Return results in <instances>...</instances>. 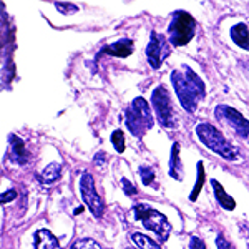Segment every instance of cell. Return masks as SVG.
Returning a JSON list of instances; mask_svg holds the SVG:
<instances>
[{"instance_id": "obj_26", "label": "cell", "mask_w": 249, "mask_h": 249, "mask_svg": "<svg viewBox=\"0 0 249 249\" xmlns=\"http://www.w3.org/2000/svg\"><path fill=\"white\" fill-rule=\"evenodd\" d=\"M190 249H208V248L199 238H191L190 239Z\"/></svg>"}, {"instance_id": "obj_21", "label": "cell", "mask_w": 249, "mask_h": 249, "mask_svg": "<svg viewBox=\"0 0 249 249\" xmlns=\"http://www.w3.org/2000/svg\"><path fill=\"white\" fill-rule=\"evenodd\" d=\"M140 176H142V181L143 184H151V181L155 179V171H153V168H150V166H140Z\"/></svg>"}, {"instance_id": "obj_1", "label": "cell", "mask_w": 249, "mask_h": 249, "mask_svg": "<svg viewBox=\"0 0 249 249\" xmlns=\"http://www.w3.org/2000/svg\"><path fill=\"white\" fill-rule=\"evenodd\" d=\"M171 82L183 108L188 113H193L198 107V102L203 100L204 95H206L204 82L188 65H183L181 70L173 71Z\"/></svg>"}, {"instance_id": "obj_25", "label": "cell", "mask_w": 249, "mask_h": 249, "mask_svg": "<svg viewBox=\"0 0 249 249\" xmlns=\"http://www.w3.org/2000/svg\"><path fill=\"white\" fill-rule=\"evenodd\" d=\"M122 184H123V190H124V193H126V195H131V196L136 195V188L130 181H128L126 178L122 179Z\"/></svg>"}, {"instance_id": "obj_10", "label": "cell", "mask_w": 249, "mask_h": 249, "mask_svg": "<svg viewBox=\"0 0 249 249\" xmlns=\"http://www.w3.org/2000/svg\"><path fill=\"white\" fill-rule=\"evenodd\" d=\"M9 144H10V158L14 160L15 163H18V164L29 163L30 153L27 151L23 140H20L18 136H15V135H10L9 136Z\"/></svg>"}, {"instance_id": "obj_27", "label": "cell", "mask_w": 249, "mask_h": 249, "mask_svg": "<svg viewBox=\"0 0 249 249\" xmlns=\"http://www.w3.org/2000/svg\"><path fill=\"white\" fill-rule=\"evenodd\" d=\"M126 249H131V248H126Z\"/></svg>"}, {"instance_id": "obj_15", "label": "cell", "mask_w": 249, "mask_h": 249, "mask_svg": "<svg viewBox=\"0 0 249 249\" xmlns=\"http://www.w3.org/2000/svg\"><path fill=\"white\" fill-rule=\"evenodd\" d=\"M181 160H179V144L173 143L171 148V161H170V175L175 179H181L183 178V170H181Z\"/></svg>"}, {"instance_id": "obj_4", "label": "cell", "mask_w": 249, "mask_h": 249, "mask_svg": "<svg viewBox=\"0 0 249 249\" xmlns=\"http://www.w3.org/2000/svg\"><path fill=\"white\" fill-rule=\"evenodd\" d=\"M195 18L188 12L179 10L173 15V20L168 27V40L173 47H183L195 37Z\"/></svg>"}, {"instance_id": "obj_13", "label": "cell", "mask_w": 249, "mask_h": 249, "mask_svg": "<svg viewBox=\"0 0 249 249\" xmlns=\"http://www.w3.org/2000/svg\"><path fill=\"white\" fill-rule=\"evenodd\" d=\"M231 38L238 47L249 50V27L246 23H238L231 29Z\"/></svg>"}, {"instance_id": "obj_23", "label": "cell", "mask_w": 249, "mask_h": 249, "mask_svg": "<svg viewBox=\"0 0 249 249\" xmlns=\"http://www.w3.org/2000/svg\"><path fill=\"white\" fill-rule=\"evenodd\" d=\"M15 198H17V191L15 190H9L7 193H2V196H0L2 203H10V201H14Z\"/></svg>"}, {"instance_id": "obj_9", "label": "cell", "mask_w": 249, "mask_h": 249, "mask_svg": "<svg viewBox=\"0 0 249 249\" xmlns=\"http://www.w3.org/2000/svg\"><path fill=\"white\" fill-rule=\"evenodd\" d=\"M214 115L218 120L224 122L228 126H231L232 130L236 131V135L243 136V138H246L249 135V122L238 110H234V108H231V107H226V105H219V107H216Z\"/></svg>"}, {"instance_id": "obj_20", "label": "cell", "mask_w": 249, "mask_h": 249, "mask_svg": "<svg viewBox=\"0 0 249 249\" xmlns=\"http://www.w3.org/2000/svg\"><path fill=\"white\" fill-rule=\"evenodd\" d=\"M70 249H102V248L93 239H80L77 243H73V246Z\"/></svg>"}, {"instance_id": "obj_3", "label": "cell", "mask_w": 249, "mask_h": 249, "mask_svg": "<svg viewBox=\"0 0 249 249\" xmlns=\"http://www.w3.org/2000/svg\"><path fill=\"white\" fill-rule=\"evenodd\" d=\"M196 135H198L199 142L206 148H210L213 153L223 156L226 160H236V156H238L236 155V150L232 148V144L211 123H199L196 126Z\"/></svg>"}, {"instance_id": "obj_22", "label": "cell", "mask_w": 249, "mask_h": 249, "mask_svg": "<svg viewBox=\"0 0 249 249\" xmlns=\"http://www.w3.org/2000/svg\"><path fill=\"white\" fill-rule=\"evenodd\" d=\"M55 9H57L60 14H63V15H70V14H75V12H78L77 5H73V3H63V2H57V3H55Z\"/></svg>"}, {"instance_id": "obj_5", "label": "cell", "mask_w": 249, "mask_h": 249, "mask_svg": "<svg viewBox=\"0 0 249 249\" xmlns=\"http://www.w3.org/2000/svg\"><path fill=\"white\" fill-rule=\"evenodd\" d=\"M133 211H135V218L142 221L146 230L153 231L161 241L168 239L170 231H171V224L168 223V219L164 218L161 213L146 206V204H136L133 208Z\"/></svg>"}, {"instance_id": "obj_24", "label": "cell", "mask_w": 249, "mask_h": 249, "mask_svg": "<svg viewBox=\"0 0 249 249\" xmlns=\"http://www.w3.org/2000/svg\"><path fill=\"white\" fill-rule=\"evenodd\" d=\"M216 246H218V249H232L230 241H226V238H224L223 234L218 236V239H216Z\"/></svg>"}, {"instance_id": "obj_16", "label": "cell", "mask_w": 249, "mask_h": 249, "mask_svg": "<svg viewBox=\"0 0 249 249\" xmlns=\"http://www.w3.org/2000/svg\"><path fill=\"white\" fill-rule=\"evenodd\" d=\"M60 173H62V164L53 161L47 164V168L42 171V181L43 183H55L60 178Z\"/></svg>"}, {"instance_id": "obj_2", "label": "cell", "mask_w": 249, "mask_h": 249, "mask_svg": "<svg viewBox=\"0 0 249 249\" xmlns=\"http://www.w3.org/2000/svg\"><path fill=\"white\" fill-rule=\"evenodd\" d=\"M124 123L130 133L135 136H143L153 128V115L146 100L138 96L130 103V107L124 110Z\"/></svg>"}, {"instance_id": "obj_14", "label": "cell", "mask_w": 249, "mask_h": 249, "mask_svg": "<svg viewBox=\"0 0 249 249\" xmlns=\"http://www.w3.org/2000/svg\"><path fill=\"white\" fill-rule=\"evenodd\" d=\"M211 186H213V190H214L216 199H218V203L221 204V206H223L224 210H228V211L234 210V208H236V201L231 198L230 195H228L226 191H224V188L221 186V184L216 181V179H211Z\"/></svg>"}, {"instance_id": "obj_7", "label": "cell", "mask_w": 249, "mask_h": 249, "mask_svg": "<svg viewBox=\"0 0 249 249\" xmlns=\"http://www.w3.org/2000/svg\"><path fill=\"white\" fill-rule=\"evenodd\" d=\"M80 191H82V198L83 203L88 206V210L91 211V214L95 218H102L103 214V201L100 198V195L96 193L93 176L90 173H83L82 179H80Z\"/></svg>"}, {"instance_id": "obj_18", "label": "cell", "mask_w": 249, "mask_h": 249, "mask_svg": "<svg viewBox=\"0 0 249 249\" xmlns=\"http://www.w3.org/2000/svg\"><path fill=\"white\" fill-rule=\"evenodd\" d=\"M203 183H204V166H203V163L199 161L198 163V181H196L195 190H193V193L190 195L191 201H196V199H198V195H199V191H201V188H203Z\"/></svg>"}, {"instance_id": "obj_11", "label": "cell", "mask_w": 249, "mask_h": 249, "mask_svg": "<svg viewBox=\"0 0 249 249\" xmlns=\"http://www.w3.org/2000/svg\"><path fill=\"white\" fill-rule=\"evenodd\" d=\"M100 53H102V55H111V57L126 58V57H130V55L133 53V42H131V40H120V42H115V43H111V45L103 47Z\"/></svg>"}, {"instance_id": "obj_6", "label": "cell", "mask_w": 249, "mask_h": 249, "mask_svg": "<svg viewBox=\"0 0 249 249\" xmlns=\"http://www.w3.org/2000/svg\"><path fill=\"white\" fill-rule=\"evenodd\" d=\"M151 103H153L155 113L158 122L161 123L163 128H176L178 126V116H176V111L173 108L171 98L168 90L163 85L156 87L151 93Z\"/></svg>"}, {"instance_id": "obj_19", "label": "cell", "mask_w": 249, "mask_h": 249, "mask_svg": "<svg viewBox=\"0 0 249 249\" xmlns=\"http://www.w3.org/2000/svg\"><path fill=\"white\" fill-rule=\"evenodd\" d=\"M111 143H113L115 150L118 151V153H123L124 151V135L122 130H116L111 133Z\"/></svg>"}, {"instance_id": "obj_8", "label": "cell", "mask_w": 249, "mask_h": 249, "mask_svg": "<svg viewBox=\"0 0 249 249\" xmlns=\"http://www.w3.org/2000/svg\"><path fill=\"white\" fill-rule=\"evenodd\" d=\"M166 42H170V40H166L164 35L158 34V32H151L150 43H148V47H146V58H148V63H150L155 70H158V68L161 67L164 58L170 53V47H168Z\"/></svg>"}, {"instance_id": "obj_17", "label": "cell", "mask_w": 249, "mask_h": 249, "mask_svg": "<svg viewBox=\"0 0 249 249\" xmlns=\"http://www.w3.org/2000/svg\"><path fill=\"white\" fill-rule=\"evenodd\" d=\"M131 239H133V243L140 249H161L153 239H150L148 236L142 234V232H135V234L131 236Z\"/></svg>"}, {"instance_id": "obj_12", "label": "cell", "mask_w": 249, "mask_h": 249, "mask_svg": "<svg viewBox=\"0 0 249 249\" xmlns=\"http://www.w3.org/2000/svg\"><path fill=\"white\" fill-rule=\"evenodd\" d=\"M35 249H60V243L48 230H38L35 232Z\"/></svg>"}]
</instances>
